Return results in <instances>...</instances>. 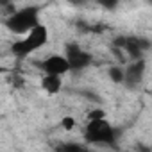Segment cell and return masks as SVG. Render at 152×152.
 <instances>
[{
	"label": "cell",
	"mask_w": 152,
	"mask_h": 152,
	"mask_svg": "<svg viewBox=\"0 0 152 152\" xmlns=\"http://www.w3.org/2000/svg\"><path fill=\"white\" fill-rule=\"evenodd\" d=\"M48 43V27L39 23L38 27H34L31 32H27L25 36H22L20 39H16L11 45V52L15 57L18 59H25L29 57L32 52L39 50L41 47H45Z\"/></svg>",
	"instance_id": "cell-1"
},
{
	"label": "cell",
	"mask_w": 152,
	"mask_h": 152,
	"mask_svg": "<svg viewBox=\"0 0 152 152\" xmlns=\"http://www.w3.org/2000/svg\"><path fill=\"white\" fill-rule=\"evenodd\" d=\"M39 23H41L39 7H36V6H27V7L16 9L15 13H11L6 18V27L9 29V32H13L16 36H25Z\"/></svg>",
	"instance_id": "cell-2"
},
{
	"label": "cell",
	"mask_w": 152,
	"mask_h": 152,
	"mask_svg": "<svg viewBox=\"0 0 152 152\" xmlns=\"http://www.w3.org/2000/svg\"><path fill=\"white\" fill-rule=\"evenodd\" d=\"M84 138L91 145H113L116 140V132L113 125L107 122V118H100V120L86 122Z\"/></svg>",
	"instance_id": "cell-3"
},
{
	"label": "cell",
	"mask_w": 152,
	"mask_h": 152,
	"mask_svg": "<svg viewBox=\"0 0 152 152\" xmlns=\"http://www.w3.org/2000/svg\"><path fill=\"white\" fill-rule=\"evenodd\" d=\"M39 68L43 73H50V75H66L72 72V66H70V61L66 56H61V54H52L48 57H45L41 63H39Z\"/></svg>",
	"instance_id": "cell-4"
},
{
	"label": "cell",
	"mask_w": 152,
	"mask_h": 152,
	"mask_svg": "<svg viewBox=\"0 0 152 152\" xmlns=\"http://www.w3.org/2000/svg\"><path fill=\"white\" fill-rule=\"evenodd\" d=\"M64 56H66L68 61H70L72 72L86 70V68L91 64V61H93V57H91L90 52L83 50L79 45H75V43H68V45H66V54H64Z\"/></svg>",
	"instance_id": "cell-5"
},
{
	"label": "cell",
	"mask_w": 152,
	"mask_h": 152,
	"mask_svg": "<svg viewBox=\"0 0 152 152\" xmlns=\"http://www.w3.org/2000/svg\"><path fill=\"white\" fill-rule=\"evenodd\" d=\"M143 73H145V61L141 57H138L125 68V83L127 84H138L143 79Z\"/></svg>",
	"instance_id": "cell-6"
},
{
	"label": "cell",
	"mask_w": 152,
	"mask_h": 152,
	"mask_svg": "<svg viewBox=\"0 0 152 152\" xmlns=\"http://www.w3.org/2000/svg\"><path fill=\"white\" fill-rule=\"evenodd\" d=\"M41 90L47 93V95H57L61 90H63V77L61 75H50V73H45L41 77V83H39Z\"/></svg>",
	"instance_id": "cell-7"
},
{
	"label": "cell",
	"mask_w": 152,
	"mask_h": 152,
	"mask_svg": "<svg viewBox=\"0 0 152 152\" xmlns=\"http://www.w3.org/2000/svg\"><path fill=\"white\" fill-rule=\"evenodd\" d=\"M109 79L115 81V83H124V81H125V68L111 66V68H109Z\"/></svg>",
	"instance_id": "cell-8"
},
{
	"label": "cell",
	"mask_w": 152,
	"mask_h": 152,
	"mask_svg": "<svg viewBox=\"0 0 152 152\" xmlns=\"http://www.w3.org/2000/svg\"><path fill=\"white\" fill-rule=\"evenodd\" d=\"M86 122H91V120H100V118H107V115H106V111L104 109H90L88 113H86Z\"/></svg>",
	"instance_id": "cell-9"
},
{
	"label": "cell",
	"mask_w": 152,
	"mask_h": 152,
	"mask_svg": "<svg viewBox=\"0 0 152 152\" xmlns=\"http://www.w3.org/2000/svg\"><path fill=\"white\" fill-rule=\"evenodd\" d=\"M61 129L63 131H66V132H70V131H73L75 129V125H77V122H75V118L73 116H63L61 118Z\"/></svg>",
	"instance_id": "cell-10"
},
{
	"label": "cell",
	"mask_w": 152,
	"mask_h": 152,
	"mask_svg": "<svg viewBox=\"0 0 152 152\" xmlns=\"http://www.w3.org/2000/svg\"><path fill=\"white\" fill-rule=\"evenodd\" d=\"M97 2L106 9H115L118 6V0H97Z\"/></svg>",
	"instance_id": "cell-11"
}]
</instances>
